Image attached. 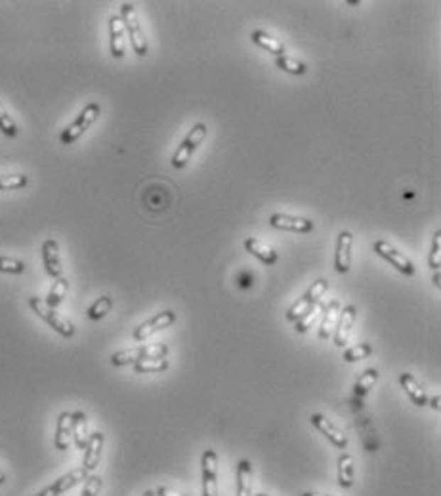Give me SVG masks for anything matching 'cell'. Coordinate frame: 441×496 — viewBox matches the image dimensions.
I'll list each match as a JSON object with an SVG mask.
<instances>
[{"label":"cell","mask_w":441,"mask_h":496,"mask_svg":"<svg viewBox=\"0 0 441 496\" xmlns=\"http://www.w3.org/2000/svg\"><path fill=\"white\" fill-rule=\"evenodd\" d=\"M202 496H218V454L209 448L202 453Z\"/></svg>","instance_id":"obj_7"},{"label":"cell","mask_w":441,"mask_h":496,"mask_svg":"<svg viewBox=\"0 0 441 496\" xmlns=\"http://www.w3.org/2000/svg\"><path fill=\"white\" fill-rule=\"evenodd\" d=\"M174 323H176V313L166 309V312L157 313L155 317L147 319L146 323H141V325L136 329L132 336H134L136 342H143V340L151 338L153 334H157V332L165 331V329H168V326L174 325Z\"/></svg>","instance_id":"obj_6"},{"label":"cell","mask_w":441,"mask_h":496,"mask_svg":"<svg viewBox=\"0 0 441 496\" xmlns=\"http://www.w3.org/2000/svg\"><path fill=\"white\" fill-rule=\"evenodd\" d=\"M374 252H376L379 256L384 258L386 262H390L399 273H403V275L407 277H410L415 273V265H413V262H410L409 258L396 250L386 241H374Z\"/></svg>","instance_id":"obj_8"},{"label":"cell","mask_w":441,"mask_h":496,"mask_svg":"<svg viewBox=\"0 0 441 496\" xmlns=\"http://www.w3.org/2000/svg\"><path fill=\"white\" fill-rule=\"evenodd\" d=\"M310 422H312L313 428L319 429L321 434L325 435L327 439H329V441H331L337 448L348 447V437H346V435H344L342 431H340V429L331 422V420H327L323 414H312Z\"/></svg>","instance_id":"obj_13"},{"label":"cell","mask_w":441,"mask_h":496,"mask_svg":"<svg viewBox=\"0 0 441 496\" xmlns=\"http://www.w3.org/2000/svg\"><path fill=\"white\" fill-rule=\"evenodd\" d=\"M105 437L102 431H94L88 437V443L85 447V458H82V468L86 472L90 473L96 470V465L99 464V458H102V451H104Z\"/></svg>","instance_id":"obj_14"},{"label":"cell","mask_w":441,"mask_h":496,"mask_svg":"<svg viewBox=\"0 0 441 496\" xmlns=\"http://www.w3.org/2000/svg\"><path fill=\"white\" fill-rule=\"evenodd\" d=\"M254 496H268V495H263V492H260V495H254Z\"/></svg>","instance_id":"obj_45"},{"label":"cell","mask_w":441,"mask_h":496,"mask_svg":"<svg viewBox=\"0 0 441 496\" xmlns=\"http://www.w3.org/2000/svg\"><path fill=\"white\" fill-rule=\"evenodd\" d=\"M440 401H441L440 395H435V397L432 399V401H430V407H432V409H434L435 412H440Z\"/></svg>","instance_id":"obj_40"},{"label":"cell","mask_w":441,"mask_h":496,"mask_svg":"<svg viewBox=\"0 0 441 496\" xmlns=\"http://www.w3.org/2000/svg\"><path fill=\"white\" fill-rule=\"evenodd\" d=\"M356 306H346L342 312H340V315H338L337 326H334V343H337L338 348H344V346L348 343L349 331H352V325H354V321H356Z\"/></svg>","instance_id":"obj_17"},{"label":"cell","mask_w":441,"mask_h":496,"mask_svg":"<svg viewBox=\"0 0 441 496\" xmlns=\"http://www.w3.org/2000/svg\"><path fill=\"white\" fill-rule=\"evenodd\" d=\"M245 248L246 252H251L252 256H256L266 265H273L277 262V258H279L270 245H266V243L254 239V237H249L245 241Z\"/></svg>","instance_id":"obj_18"},{"label":"cell","mask_w":441,"mask_h":496,"mask_svg":"<svg viewBox=\"0 0 441 496\" xmlns=\"http://www.w3.org/2000/svg\"><path fill=\"white\" fill-rule=\"evenodd\" d=\"M432 282L435 285V288H440L441 287V282H440V271H435V275H434V279H432Z\"/></svg>","instance_id":"obj_41"},{"label":"cell","mask_w":441,"mask_h":496,"mask_svg":"<svg viewBox=\"0 0 441 496\" xmlns=\"http://www.w3.org/2000/svg\"><path fill=\"white\" fill-rule=\"evenodd\" d=\"M126 31L121 16H111L109 18V48L111 55L115 60H121L126 54Z\"/></svg>","instance_id":"obj_11"},{"label":"cell","mask_w":441,"mask_h":496,"mask_svg":"<svg viewBox=\"0 0 441 496\" xmlns=\"http://www.w3.org/2000/svg\"><path fill=\"white\" fill-rule=\"evenodd\" d=\"M302 496H327V495H319V492H304Z\"/></svg>","instance_id":"obj_43"},{"label":"cell","mask_w":441,"mask_h":496,"mask_svg":"<svg viewBox=\"0 0 441 496\" xmlns=\"http://www.w3.org/2000/svg\"><path fill=\"white\" fill-rule=\"evenodd\" d=\"M69 290V281L65 279V277H60V279H54V285H52V288H50L48 292V298H46V304H48L50 307H58L60 304H62L63 300H65V294H67Z\"/></svg>","instance_id":"obj_26"},{"label":"cell","mask_w":441,"mask_h":496,"mask_svg":"<svg viewBox=\"0 0 441 496\" xmlns=\"http://www.w3.org/2000/svg\"><path fill=\"white\" fill-rule=\"evenodd\" d=\"M43 262L44 270L52 279H60L63 277V268H62V258H60V245L58 241L46 239L43 243Z\"/></svg>","instance_id":"obj_10"},{"label":"cell","mask_w":441,"mask_h":496,"mask_svg":"<svg viewBox=\"0 0 441 496\" xmlns=\"http://www.w3.org/2000/svg\"><path fill=\"white\" fill-rule=\"evenodd\" d=\"M312 306H313V304H310V302H307L306 298L302 296V298H298V300L294 302L293 306L288 307L287 321H294V323H296V321H298V319H300L302 315H304V313H306L307 309H310V307H312Z\"/></svg>","instance_id":"obj_35"},{"label":"cell","mask_w":441,"mask_h":496,"mask_svg":"<svg viewBox=\"0 0 441 496\" xmlns=\"http://www.w3.org/2000/svg\"><path fill=\"white\" fill-rule=\"evenodd\" d=\"M71 441H73V417L71 412L63 411L55 422L54 445L58 451H67Z\"/></svg>","instance_id":"obj_15"},{"label":"cell","mask_w":441,"mask_h":496,"mask_svg":"<svg viewBox=\"0 0 441 496\" xmlns=\"http://www.w3.org/2000/svg\"><path fill=\"white\" fill-rule=\"evenodd\" d=\"M121 19H123L124 31L129 35L132 48H134V52L140 57H143L147 54V40L143 31H141L140 19H138V13H136V8L132 2H124L123 6H121Z\"/></svg>","instance_id":"obj_2"},{"label":"cell","mask_w":441,"mask_h":496,"mask_svg":"<svg viewBox=\"0 0 441 496\" xmlns=\"http://www.w3.org/2000/svg\"><path fill=\"white\" fill-rule=\"evenodd\" d=\"M207 130H209L207 128V124L202 123H197L195 126L191 128L187 138L182 141V145L176 149V153L172 157V166H174V168H184V166L190 162L191 155L195 153V149L199 148L201 141L207 138Z\"/></svg>","instance_id":"obj_5"},{"label":"cell","mask_w":441,"mask_h":496,"mask_svg":"<svg viewBox=\"0 0 441 496\" xmlns=\"http://www.w3.org/2000/svg\"><path fill=\"white\" fill-rule=\"evenodd\" d=\"M327 288H329V282L325 281V279H317V281L313 282L312 287L307 288V292L304 294V298H306L310 304H315V302H319V298L325 294Z\"/></svg>","instance_id":"obj_37"},{"label":"cell","mask_w":441,"mask_h":496,"mask_svg":"<svg viewBox=\"0 0 441 496\" xmlns=\"http://www.w3.org/2000/svg\"><path fill=\"white\" fill-rule=\"evenodd\" d=\"M373 353V346L371 343H357L354 348H349L344 351V361L346 363H356L367 359L369 356Z\"/></svg>","instance_id":"obj_30"},{"label":"cell","mask_w":441,"mask_h":496,"mask_svg":"<svg viewBox=\"0 0 441 496\" xmlns=\"http://www.w3.org/2000/svg\"><path fill=\"white\" fill-rule=\"evenodd\" d=\"M25 271V264L16 258L0 256V273H10V275H21Z\"/></svg>","instance_id":"obj_34"},{"label":"cell","mask_w":441,"mask_h":496,"mask_svg":"<svg viewBox=\"0 0 441 496\" xmlns=\"http://www.w3.org/2000/svg\"><path fill=\"white\" fill-rule=\"evenodd\" d=\"M111 307H113V298L111 296H102V298H98V300L94 302L92 306L88 307V319H92V321H99V319H104L107 313L111 312Z\"/></svg>","instance_id":"obj_29"},{"label":"cell","mask_w":441,"mask_h":496,"mask_svg":"<svg viewBox=\"0 0 441 496\" xmlns=\"http://www.w3.org/2000/svg\"><path fill=\"white\" fill-rule=\"evenodd\" d=\"M376 380H379V370H376V368H367V370L359 376V380L356 382V387H354L357 397L367 395V393L373 390L374 384H376Z\"/></svg>","instance_id":"obj_27"},{"label":"cell","mask_w":441,"mask_h":496,"mask_svg":"<svg viewBox=\"0 0 441 496\" xmlns=\"http://www.w3.org/2000/svg\"><path fill=\"white\" fill-rule=\"evenodd\" d=\"M99 113H102V107L99 104H88L85 109L80 111V115L75 119L73 123L69 124L67 128L63 130L60 140H62L63 145H71L75 141L79 140L80 136L85 134L86 130L90 128L96 121H98Z\"/></svg>","instance_id":"obj_3"},{"label":"cell","mask_w":441,"mask_h":496,"mask_svg":"<svg viewBox=\"0 0 441 496\" xmlns=\"http://www.w3.org/2000/svg\"><path fill=\"white\" fill-rule=\"evenodd\" d=\"M168 346L165 343H151V346H140V348L123 349L111 356V365L115 367H124V365H134L140 359H149V357H166Z\"/></svg>","instance_id":"obj_4"},{"label":"cell","mask_w":441,"mask_h":496,"mask_svg":"<svg viewBox=\"0 0 441 496\" xmlns=\"http://www.w3.org/2000/svg\"><path fill=\"white\" fill-rule=\"evenodd\" d=\"M155 496H185V495H182V492H176V490L168 489V487H159V489L155 490Z\"/></svg>","instance_id":"obj_39"},{"label":"cell","mask_w":441,"mask_h":496,"mask_svg":"<svg viewBox=\"0 0 441 496\" xmlns=\"http://www.w3.org/2000/svg\"><path fill=\"white\" fill-rule=\"evenodd\" d=\"M141 496H155V492H153V490H147V492H143V495H141Z\"/></svg>","instance_id":"obj_44"},{"label":"cell","mask_w":441,"mask_h":496,"mask_svg":"<svg viewBox=\"0 0 441 496\" xmlns=\"http://www.w3.org/2000/svg\"><path fill=\"white\" fill-rule=\"evenodd\" d=\"M29 184V178L25 174H8V176H0V191L8 189H21Z\"/></svg>","instance_id":"obj_33"},{"label":"cell","mask_w":441,"mask_h":496,"mask_svg":"<svg viewBox=\"0 0 441 496\" xmlns=\"http://www.w3.org/2000/svg\"><path fill=\"white\" fill-rule=\"evenodd\" d=\"M270 226L276 229H285V231L294 233H310L313 231V221L307 218L290 214H271Z\"/></svg>","instance_id":"obj_12"},{"label":"cell","mask_w":441,"mask_h":496,"mask_svg":"<svg viewBox=\"0 0 441 496\" xmlns=\"http://www.w3.org/2000/svg\"><path fill=\"white\" fill-rule=\"evenodd\" d=\"M4 483H6V475H4V472L0 470V487H2Z\"/></svg>","instance_id":"obj_42"},{"label":"cell","mask_w":441,"mask_h":496,"mask_svg":"<svg viewBox=\"0 0 441 496\" xmlns=\"http://www.w3.org/2000/svg\"><path fill=\"white\" fill-rule=\"evenodd\" d=\"M342 312V306L340 302L332 300L329 306L325 307V313H323V321H321V329H319V338L321 340H327L331 338V334L334 332V326H337L338 315Z\"/></svg>","instance_id":"obj_19"},{"label":"cell","mask_w":441,"mask_h":496,"mask_svg":"<svg viewBox=\"0 0 441 496\" xmlns=\"http://www.w3.org/2000/svg\"><path fill=\"white\" fill-rule=\"evenodd\" d=\"M237 496H252V464L249 460L237 464Z\"/></svg>","instance_id":"obj_22"},{"label":"cell","mask_w":441,"mask_h":496,"mask_svg":"<svg viewBox=\"0 0 441 496\" xmlns=\"http://www.w3.org/2000/svg\"><path fill=\"white\" fill-rule=\"evenodd\" d=\"M321 312H323V307H321L319 302H315V304H313V306L310 307V309H307V312L298 319V321H296V332H300V334L307 332V329H312L313 323L319 319Z\"/></svg>","instance_id":"obj_28"},{"label":"cell","mask_w":441,"mask_h":496,"mask_svg":"<svg viewBox=\"0 0 441 496\" xmlns=\"http://www.w3.org/2000/svg\"><path fill=\"white\" fill-rule=\"evenodd\" d=\"M338 485L342 489L354 487V458L348 453L340 454L338 458Z\"/></svg>","instance_id":"obj_24"},{"label":"cell","mask_w":441,"mask_h":496,"mask_svg":"<svg viewBox=\"0 0 441 496\" xmlns=\"http://www.w3.org/2000/svg\"><path fill=\"white\" fill-rule=\"evenodd\" d=\"M170 367V363L166 357H149V359H140L134 363V373L138 374H151V373H165Z\"/></svg>","instance_id":"obj_25"},{"label":"cell","mask_w":441,"mask_h":496,"mask_svg":"<svg viewBox=\"0 0 441 496\" xmlns=\"http://www.w3.org/2000/svg\"><path fill=\"white\" fill-rule=\"evenodd\" d=\"M399 382H401L405 393L409 395L410 401L417 404V407H424V404L428 403V395H426V392H424L423 386H420V384H418L410 374L407 373L401 374V376H399Z\"/></svg>","instance_id":"obj_20"},{"label":"cell","mask_w":441,"mask_h":496,"mask_svg":"<svg viewBox=\"0 0 441 496\" xmlns=\"http://www.w3.org/2000/svg\"><path fill=\"white\" fill-rule=\"evenodd\" d=\"M0 132L4 136H8V138H16L18 136V124H16V121H13L12 116L8 115L6 107L2 105V101H0Z\"/></svg>","instance_id":"obj_32"},{"label":"cell","mask_w":441,"mask_h":496,"mask_svg":"<svg viewBox=\"0 0 441 496\" xmlns=\"http://www.w3.org/2000/svg\"><path fill=\"white\" fill-rule=\"evenodd\" d=\"M71 417H73V441L80 451H85L88 437H90V431H88V418H86V414L82 411L71 412Z\"/></svg>","instance_id":"obj_21"},{"label":"cell","mask_w":441,"mask_h":496,"mask_svg":"<svg viewBox=\"0 0 441 496\" xmlns=\"http://www.w3.org/2000/svg\"><path fill=\"white\" fill-rule=\"evenodd\" d=\"M102 490V478L99 475H88L85 479V489L80 496H98Z\"/></svg>","instance_id":"obj_38"},{"label":"cell","mask_w":441,"mask_h":496,"mask_svg":"<svg viewBox=\"0 0 441 496\" xmlns=\"http://www.w3.org/2000/svg\"><path fill=\"white\" fill-rule=\"evenodd\" d=\"M251 38H252V43L258 44L260 48L268 50L270 54H276L277 57L285 55V46H283V43H279L277 38H273L266 31H260V29H256V31H252Z\"/></svg>","instance_id":"obj_23"},{"label":"cell","mask_w":441,"mask_h":496,"mask_svg":"<svg viewBox=\"0 0 441 496\" xmlns=\"http://www.w3.org/2000/svg\"><path fill=\"white\" fill-rule=\"evenodd\" d=\"M29 307H31L33 312L37 313L38 317L43 319V321H46V323H48V325L52 326L58 334H60V336L71 338L75 334L73 323H71L67 317H63L62 313H58V309L50 307L43 298H37V296L29 298Z\"/></svg>","instance_id":"obj_1"},{"label":"cell","mask_w":441,"mask_h":496,"mask_svg":"<svg viewBox=\"0 0 441 496\" xmlns=\"http://www.w3.org/2000/svg\"><path fill=\"white\" fill-rule=\"evenodd\" d=\"M352 245H354V235L349 231H342L338 235L337 256H334V268L338 273H348L352 265Z\"/></svg>","instance_id":"obj_16"},{"label":"cell","mask_w":441,"mask_h":496,"mask_svg":"<svg viewBox=\"0 0 441 496\" xmlns=\"http://www.w3.org/2000/svg\"><path fill=\"white\" fill-rule=\"evenodd\" d=\"M277 67L283 69L285 73H290V75L306 73V65H304L302 62H298V60L290 57V55H281V57H277Z\"/></svg>","instance_id":"obj_31"},{"label":"cell","mask_w":441,"mask_h":496,"mask_svg":"<svg viewBox=\"0 0 441 496\" xmlns=\"http://www.w3.org/2000/svg\"><path fill=\"white\" fill-rule=\"evenodd\" d=\"M430 268L440 271L441 268V229L434 233V243H432V252H430Z\"/></svg>","instance_id":"obj_36"},{"label":"cell","mask_w":441,"mask_h":496,"mask_svg":"<svg viewBox=\"0 0 441 496\" xmlns=\"http://www.w3.org/2000/svg\"><path fill=\"white\" fill-rule=\"evenodd\" d=\"M90 473L86 472L85 468H77V470H71L69 473L62 475L60 479H55L54 483L48 485L46 489H43L38 495L35 496H62L63 492H67L69 489H73L75 485H79L80 481H85Z\"/></svg>","instance_id":"obj_9"}]
</instances>
